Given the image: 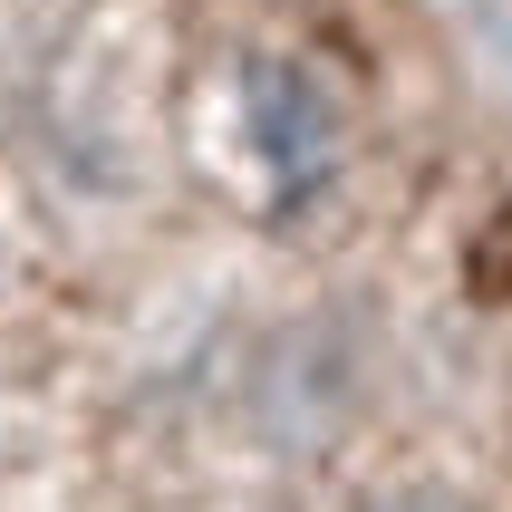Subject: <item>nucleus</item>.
Listing matches in <instances>:
<instances>
[{
  "mask_svg": "<svg viewBox=\"0 0 512 512\" xmlns=\"http://www.w3.org/2000/svg\"><path fill=\"white\" fill-rule=\"evenodd\" d=\"M242 97H252V155L271 165L281 203L319 194L329 165H339V107H329L319 68H300V58H261L252 78H242Z\"/></svg>",
  "mask_w": 512,
  "mask_h": 512,
  "instance_id": "f257e3e1",
  "label": "nucleus"
},
{
  "mask_svg": "<svg viewBox=\"0 0 512 512\" xmlns=\"http://www.w3.org/2000/svg\"><path fill=\"white\" fill-rule=\"evenodd\" d=\"M358 512H474L455 484H435V474H416V484H377Z\"/></svg>",
  "mask_w": 512,
  "mask_h": 512,
  "instance_id": "f03ea898",
  "label": "nucleus"
}]
</instances>
